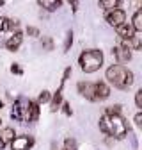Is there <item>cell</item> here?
Instances as JSON below:
<instances>
[{
  "label": "cell",
  "instance_id": "1",
  "mask_svg": "<svg viewBox=\"0 0 142 150\" xmlns=\"http://www.w3.org/2000/svg\"><path fill=\"white\" fill-rule=\"evenodd\" d=\"M100 129H101V132L114 136L117 139H123L128 132V125L121 115H103L100 120Z\"/></svg>",
  "mask_w": 142,
  "mask_h": 150
},
{
  "label": "cell",
  "instance_id": "2",
  "mask_svg": "<svg viewBox=\"0 0 142 150\" xmlns=\"http://www.w3.org/2000/svg\"><path fill=\"white\" fill-rule=\"evenodd\" d=\"M106 79L119 89H128L133 84V73L128 68H124L123 64H114L106 70Z\"/></svg>",
  "mask_w": 142,
  "mask_h": 150
},
{
  "label": "cell",
  "instance_id": "3",
  "mask_svg": "<svg viewBox=\"0 0 142 150\" xmlns=\"http://www.w3.org/2000/svg\"><path fill=\"white\" fill-rule=\"evenodd\" d=\"M103 64V54L101 50H85L80 54V66L85 73H93L100 70Z\"/></svg>",
  "mask_w": 142,
  "mask_h": 150
},
{
  "label": "cell",
  "instance_id": "4",
  "mask_svg": "<svg viewBox=\"0 0 142 150\" xmlns=\"http://www.w3.org/2000/svg\"><path fill=\"white\" fill-rule=\"evenodd\" d=\"M11 118L14 122H23V123H30V100L27 98H18L11 109Z\"/></svg>",
  "mask_w": 142,
  "mask_h": 150
},
{
  "label": "cell",
  "instance_id": "5",
  "mask_svg": "<svg viewBox=\"0 0 142 150\" xmlns=\"http://www.w3.org/2000/svg\"><path fill=\"white\" fill-rule=\"evenodd\" d=\"M106 22H109L112 27H119L126 22V14H124L123 9H112L106 13Z\"/></svg>",
  "mask_w": 142,
  "mask_h": 150
},
{
  "label": "cell",
  "instance_id": "6",
  "mask_svg": "<svg viewBox=\"0 0 142 150\" xmlns=\"http://www.w3.org/2000/svg\"><path fill=\"white\" fill-rule=\"evenodd\" d=\"M34 145V139L30 136H18L11 141V148L13 150H30Z\"/></svg>",
  "mask_w": 142,
  "mask_h": 150
},
{
  "label": "cell",
  "instance_id": "7",
  "mask_svg": "<svg viewBox=\"0 0 142 150\" xmlns=\"http://www.w3.org/2000/svg\"><path fill=\"white\" fill-rule=\"evenodd\" d=\"M110 95V89L105 82H94V102L96 100H105Z\"/></svg>",
  "mask_w": 142,
  "mask_h": 150
},
{
  "label": "cell",
  "instance_id": "8",
  "mask_svg": "<svg viewBox=\"0 0 142 150\" xmlns=\"http://www.w3.org/2000/svg\"><path fill=\"white\" fill-rule=\"evenodd\" d=\"M121 47H124V48H133V50H139L140 47H142V36H140V32H135L130 40H123V45Z\"/></svg>",
  "mask_w": 142,
  "mask_h": 150
},
{
  "label": "cell",
  "instance_id": "9",
  "mask_svg": "<svg viewBox=\"0 0 142 150\" xmlns=\"http://www.w3.org/2000/svg\"><path fill=\"white\" fill-rule=\"evenodd\" d=\"M78 91L85 98L94 102V82H78Z\"/></svg>",
  "mask_w": 142,
  "mask_h": 150
},
{
  "label": "cell",
  "instance_id": "10",
  "mask_svg": "<svg viewBox=\"0 0 142 150\" xmlns=\"http://www.w3.org/2000/svg\"><path fill=\"white\" fill-rule=\"evenodd\" d=\"M22 40H23V34L20 32V30H16L11 38H9V40L6 41V47H7V50H18V47H20L22 45Z\"/></svg>",
  "mask_w": 142,
  "mask_h": 150
},
{
  "label": "cell",
  "instance_id": "11",
  "mask_svg": "<svg viewBox=\"0 0 142 150\" xmlns=\"http://www.w3.org/2000/svg\"><path fill=\"white\" fill-rule=\"evenodd\" d=\"M14 139V129H11V127H6V129H2L0 130V148H4L7 143H11Z\"/></svg>",
  "mask_w": 142,
  "mask_h": 150
},
{
  "label": "cell",
  "instance_id": "12",
  "mask_svg": "<svg viewBox=\"0 0 142 150\" xmlns=\"http://www.w3.org/2000/svg\"><path fill=\"white\" fill-rule=\"evenodd\" d=\"M112 52H114V55L117 57L119 63H128L132 59V52L128 48H124V47H116Z\"/></svg>",
  "mask_w": 142,
  "mask_h": 150
},
{
  "label": "cell",
  "instance_id": "13",
  "mask_svg": "<svg viewBox=\"0 0 142 150\" xmlns=\"http://www.w3.org/2000/svg\"><path fill=\"white\" fill-rule=\"evenodd\" d=\"M116 29H117V34L121 36V40H130V38L135 34L132 23H126V22H124L123 25H119V27H116Z\"/></svg>",
  "mask_w": 142,
  "mask_h": 150
},
{
  "label": "cell",
  "instance_id": "14",
  "mask_svg": "<svg viewBox=\"0 0 142 150\" xmlns=\"http://www.w3.org/2000/svg\"><path fill=\"white\" fill-rule=\"evenodd\" d=\"M38 4H39L41 7H45L46 11H55V9L61 7L62 0H38Z\"/></svg>",
  "mask_w": 142,
  "mask_h": 150
},
{
  "label": "cell",
  "instance_id": "15",
  "mask_svg": "<svg viewBox=\"0 0 142 150\" xmlns=\"http://www.w3.org/2000/svg\"><path fill=\"white\" fill-rule=\"evenodd\" d=\"M18 27V22L16 20H9V18H0V32H4V30H11Z\"/></svg>",
  "mask_w": 142,
  "mask_h": 150
},
{
  "label": "cell",
  "instance_id": "16",
  "mask_svg": "<svg viewBox=\"0 0 142 150\" xmlns=\"http://www.w3.org/2000/svg\"><path fill=\"white\" fill-rule=\"evenodd\" d=\"M132 27H133V30H135V32H142V11H140V9L133 14Z\"/></svg>",
  "mask_w": 142,
  "mask_h": 150
},
{
  "label": "cell",
  "instance_id": "17",
  "mask_svg": "<svg viewBox=\"0 0 142 150\" xmlns=\"http://www.w3.org/2000/svg\"><path fill=\"white\" fill-rule=\"evenodd\" d=\"M121 4V0H100V6L106 11H112V9H117Z\"/></svg>",
  "mask_w": 142,
  "mask_h": 150
},
{
  "label": "cell",
  "instance_id": "18",
  "mask_svg": "<svg viewBox=\"0 0 142 150\" xmlns=\"http://www.w3.org/2000/svg\"><path fill=\"white\" fill-rule=\"evenodd\" d=\"M61 102H62V89L59 88L57 93L53 95V100H52V111H57L61 107Z\"/></svg>",
  "mask_w": 142,
  "mask_h": 150
},
{
  "label": "cell",
  "instance_id": "19",
  "mask_svg": "<svg viewBox=\"0 0 142 150\" xmlns=\"http://www.w3.org/2000/svg\"><path fill=\"white\" fill-rule=\"evenodd\" d=\"M39 118V104L38 102H30V123Z\"/></svg>",
  "mask_w": 142,
  "mask_h": 150
},
{
  "label": "cell",
  "instance_id": "20",
  "mask_svg": "<svg viewBox=\"0 0 142 150\" xmlns=\"http://www.w3.org/2000/svg\"><path fill=\"white\" fill-rule=\"evenodd\" d=\"M64 145H66L64 150H77V141H75L73 138H68V139L64 141Z\"/></svg>",
  "mask_w": 142,
  "mask_h": 150
},
{
  "label": "cell",
  "instance_id": "21",
  "mask_svg": "<svg viewBox=\"0 0 142 150\" xmlns=\"http://www.w3.org/2000/svg\"><path fill=\"white\" fill-rule=\"evenodd\" d=\"M71 43H73V32H68V38H66V43H64V52H68L69 50V47H71Z\"/></svg>",
  "mask_w": 142,
  "mask_h": 150
},
{
  "label": "cell",
  "instance_id": "22",
  "mask_svg": "<svg viewBox=\"0 0 142 150\" xmlns=\"http://www.w3.org/2000/svg\"><path fill=\"white\" fill-rule=\"evenodd\" d=\"M50 100V93L48 91H41V95H39V98H38V104H45V102H48Z\"/></svg>",
  "mask_w": 142,
  "mask_h": 150
},
{
  "label": "cell",
  "instance_id": "23",
  "mask_svg": "<svg viewBox=\"0 0 142 150\" xmlns=\"http://www.w3.org/2000/svg\"><path fill=\"white\" fill-rule=\"evenodd\" d=\"M121 112V105H110L106 109V115H119Z\"/></svg>",
  "mask_w": 142,
  "mask_h": 150
},
{
  "label": "cell",
  "instance_id": "24",
  "mask_svg": "<svg viewBox=\"0 0 142 150\" xmlns=\"http://www.w3.org/2000/svg\"><path fill=\"white\" fill-rule=\"evenodd\" d=\"M135 104H137V107H142V89H139L135 93Z\"/></svg>",
  "mask_w": 142,
  "mask_h": 150
},
{
  "label": "cell",
  "instance_id": "25",
  "mask_svg": "<svg viewBox=\"0 0 142 150\" xmlns=\"http://www.w3.org/2000/svg\"><path fill=\"white\" fill-rule=\"evenodd\" d=\"M43 47H45L46 50H52V48H53V43H52L50 38H45V40H43Z\"/></svg>",
  "mask_w": 142,
  "mask_h": 150
},
{
  "label": "cell",
  "instance_id": "26",
  "mask_svg": "<svg viewBox=\"0 0 142 150\" xmlns=\"http://www.w3.org/2000/svg\"><path fill=\"white\" fill-rule=\"evenodd\" d=\"M11 71H13V73H18V75H22V73H23V70L18 66V64H13V66H11Z\"/></svg>",
  "mask_w": 142,
  "mask_h": 150
},
{
  "label": "cell",
  "instance_id": "27",
  "mask_svg": "<svg viewBox=\"0 0 142 150\" xmlns=\"http://www.w3.org/2000/svg\"><path fill=\"white\" fill-rule=\"evenodd\" d=\"M27 32H29L30 36H39V30L36 29V27H29V29H27Z\"/></svg>",
  "mask_w": 142,
  "mask_h": 150
},
{
  "label": "cell",
  "instance_id": "28",
  "mask_svg": "<svg viewBox=\"0 0 142 150\" xmlns=\"http://www.w3.org/2000/svg\"><path fill=\"white\" fill-rule=\"evenodd\" d=\"M68 2H69V6H71V9H73V11L78 9V0H68Z\"/></svg>",
  "mask_w": 142,
  "mask_h": 150
},
{
  "label": "cell",
  "instance_id": "29",
  "mask_svg": "<svg viewBox=\"0 0 142 150\" xmlns=\"http://www.w3.org/2000/svg\"><path fill=\"white\" fill-rule=\"evenodd\" d=\"M62 107H64V109H62V111H64V115L69 116V115H71V107H69V104H62Z\"/></svg>",
  "mask_w": 142,
  "mask_h": 150
},
{
  "label": "cell",
  "instance_id": "30",
  "mask_svg": "<svg viewBox=\"0 0 142 150\" xmlns=\"http://www.w3.org/2000/svg\"><path fill=\"white\" fill-rule=\"evenodd\" d=\"M135 123L140 127L142 125V115H140V112H137V116H135Z\"/></svg>",
  "mask_w": 142,
  "mask_h": 150
},
{
  "label": "cell",
  "instance_id": "31",
  "mask_svg": "<svg viewBox=\"0 0 142 150\" xmlns=\"http://www.w3.org/2000/svg\"><path fill=\"white\" fill-rule=\"evenodd\" d=\"M4 6V0H0V7H2Z\"/></svg>",
  "mask_w": 142,
  "mask_h": 150
},
{
  "label": "cell",
  "instance_id": "32",
  "mask_svg": "<svg viewBox=\"0 0 142 150\" xmlns=\"http://www.w3.org/2000/svg\"><path fill=\"white\" fill-rule=\"evenodd\" d=\"M0 109H2V102H0Z\"/></svg>",
  "mask_w": 142,
  "mask_h": 150
}]
</instances>
